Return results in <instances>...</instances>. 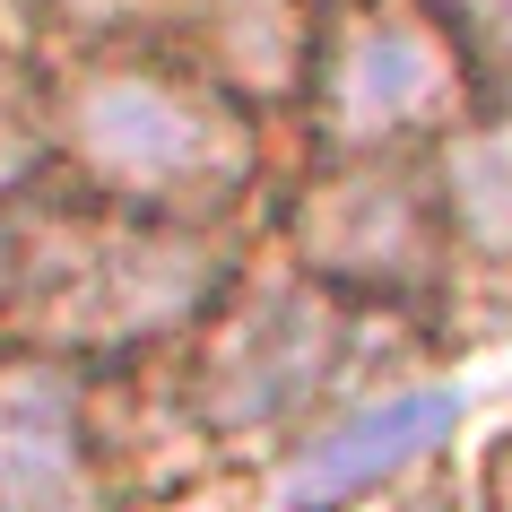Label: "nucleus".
Here are the masks:
<instances>
[{"mask_svg":"<svg viewBox=\"0 0 512 512\" xmlns=\"http://www.w3.org/2000/svg\"><path fill=\"white\" fill-rule=\"evenodd\" d=\"M278 261L374 313L434 304L460 270L434 157H313L278 209Z\"/></svg>","mask_w":512,"mask_h":512,"instance_id":"39448f33","label":"nucleus"},{"mask_svg":"<svg viewBox=\"0 0 512 512\" xmlns=\"http://www.w3.org/2000/svg\"><path fill=\"white\" fill-rule=\"evenodd\" d=\"M434 191H443V226L460 261L512 270V87H495L434 148Z\"/></svg>","mask_w":512,"mask_h":512,"instance_id":"1a4fd4ad","label":"nucleus"},{"mask_svg":"<svg viewBox=\"0 0 512 512\" xmlns=\"http://www.w3.org/2000/svg\"><path fill=\"white\" fill-rule=\"evenodd\" d=\"M460 434V391L452 382H382L374 400L339 408L330 426H313L278 469V512H348L356 495L408 478L443 460Z\"/></svg>","mask_w":512,"mask_h":512,"instance_id":"0eeeda50","label":"nucleus"},{"mask_svg":"<svg viewBox=\"0 0 512 512\" xmlns=\"http://www.w3.org/2000/svg\"><path fill=\"white\" fill-rule=\"evenodd\" d=\"M434 9L452 18V35L486 70V87H512V0H434Z\"/></svg>","mask_w":512,"mask_h":512,"instance_id":"ddd939ff","label":"nucleus"},{"mask_svg":"<svg viewBox=\"0 0 512 512\" xmlns=\"http://www.w3.org/2000/svg\"><path fill=\"white\" fill-rule=\"evenodd\" d=\"M44 157H53V87H27L0 61V200L35 191Z\"/></svg>","mask_w":512,"mask_h":512,"instance_id":"9b49d317","label":"nucleus"},{"mask_svg":"<svg viewBox=\"0 0 512 512\" xmlns=\"http://www.w3.org/2000/svg\"><path fill=\"white\" fill-rule=\"evenodd\" d=\"M322 18H330V0H200L174 53L200 61L252 113H287L313 96Z\"/></svg>","mask_w":512,"mask_h":512,"instance_id":"6e6552de","label":"nucleus"},{"mask_svg":"<svg viewBox=\"0 0 512 512\" xmlns=\"http://www.w3.org/2000/svg\"><path fill=\"white\" fill-rule=\"evenodd\" d=\"M400 322L408 313L348 304L287 261H270V270L243 261L217 313L174 348V374H183V400L209 443H261V434L304 443L339 408H356L348 400L356 365H374V348H391Z\"/></svg>","mask_w":512,"mask_h":512,"instance_id":"7ed1b4c3","label":"nucleus"},{"mask_svg":"<svg viewBox=\"0 0 512 512\" xmlns=\"http://www.w3.org/2000/svg\"><path fill=\"white\" fill-rule=\"evenodd\" d=\"M27 9L53 35H70L87 61V53H174L200 0H27Z\"/></svg>","mask_w":512,"mask_h":512,"instance_id":"9d476101","label":"nucleus"},{"mask_svg":"<svg viewBox=\"0 0 512 512\" xmlns=\"http://www.w3.org/2000/svg\"><path fill=\"white\" fill-rule=\"evenodd\" d=\"M235 278V226H165L87 191L0 200V348H44L87 374H122L174 356Z\"/></svg>","mask_w":512,"mask_h":512,"instance_id":"f257e3e1","label":"nucleus"},{"mask_svg":"<svg viewBox=\"0 0 512 512\" xmlns=\"http://www.w3.org/2000/svg\"><path fill=\"white\" fill-rule=\"evenodd\" d=\"M96 374L44 348H0V512H105Z\"/></svg>","mask_w":512,"mask_h":512,"instance_id":"423d86ee","label":"nucleus"},{"mask_svg":"<svg viewBox=\"0 0 512 512\" xmlns=\"http://www.w3.org/2000/svg\"><path fill=\"white\" fill-rule=\"evenodd\" d=\"M53 157L105 209L235 226L270 174V131L183 53H87L53 79Z\"/></svg>","mask_w":512,"mask_h":512,"instance_id":"f03ea898","label":"nucleus"},{"mask_svg":"<svg viewBox=\"0 0 512 512\" xmlns=\"http://www.w3.org/2000/svg\"><path fill=\"white\" fill-rule=\"evenodd\" d=\"M348 512H478V495H469V478H460L452 460H426V469H408V478L356 495Z\"/></svg>","mask_w":512,"mask_h":512,"instance_id":"f8f14e48","label":"nucleus"},{"mask_svg":"<svg viewBox=\"0 0 512 512\" xmlns=\"http://www.w3.org/2000/svg\"><path fill=\"white\" fill-rule=\"evenodd\" d=\"M495 87L434 0H330L304 131L322 157H434Z\"/></svg>","mask_w":512,"mask_h":512,"instance_id":"20e7f679","label":"nucleus"}]
</instances>
